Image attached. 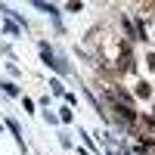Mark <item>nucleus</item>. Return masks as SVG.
Returning a JSON list of instances; mask_svg holds the SVG:
<instances>
[{"instance_id":"1","label":"nucleus","mask_w":155,"mask_h":155,"mask_svg":"<svg viewBox=\"0 0 155 155\" xmlns=\"http://www.w3.org/2000/svg\"><path fill=\"white\" fill-rule=\"evenodd\" d=\"M41 56H44V62H47V65H53L56 71H62V74H65V71H68V68H65V62H59V59H56L53 53H50V47H47V44L41 47Z\"/></svg>"},{"instance_id":"2","label":"nucleus","mask_w":155,"mask_h":155,"mask_svg":"<svg viewBox=\"0 0 155 155\" xmlns=\"http://www.w3.org/2000/svg\"><path fill=\"white\" fill-rule=\"evenodd\" d=\"M0 87H3V93H6V96H16V93H19V87H16V84H9V81H3Z\"/></svg>"},{"instance_id":"3","label":"nucleus","mask_w":155,"mask_h":155,"mask_svg":"<svg viewBox=\"0 0 155 155\" xmlns=\"http://www.w3.org/2000/svg\"><path fill=\"white\" fill-rule=\"evenodd\" d=\"M137 96H149V84H140L137 87Z\"/></svg>"},{"instance_id":"4","label":"nucleus","mask_w":155,"mask_h":155,"mask_svg":"<svg viewBox=\"0 0 155 155\" xmlns=\"http://www.w3.org/2000/svg\"><path fill=\"white\" fill-rule=\"evenodd\" d=\"M121 155H130V152H127V149H121Z\"/></svg>"}]
</instances>
